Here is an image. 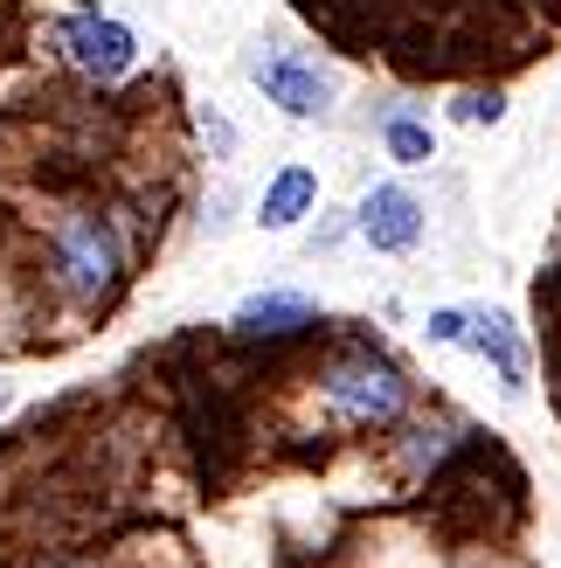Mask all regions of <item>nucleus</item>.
<instances>
[{
    "label": "nucleus",
    "mask_w": 561,
    "mask_h": 568,
    "mask_svg": "<svg viewBox=\"0 0 561 568\" xmlns=\"http://www.w3.org/2000/svg\"><path fill=\"white\" fill-rule=\"evenodd\" d=\"M8 409H14V388H8V382H0V416H8Z\"/></svg>",
    "instance_id": "18"
},
{
    "label": "nucleus",
    "mask_w": 561,
    "mask_h": 568,
    "mask_svg": "<svg viewBox=\"0 0 561 568\" xmlns=\"http://www.w3.org/2000/svg\"><path fill=\"white\" fill-rule=\"evenodd\" d=\"M319 333H326V305L313 292H298V284H264V292H249L230 312V339L249 354H285Z\"/></svg>",
    "instance_id": "6"
},
{
    "label": "nucleus",
    "mask_w": 561,
    "mask_h": 568,
    "mask_svg": "<svg viewBox=\"0 0 561 568\" xmlns=\"http://www.w3.org/2000/svg\"><path fill=\"white\" fill-rule=\"evenodd\" d=\"M28 568H104L98 555H42V561H28Z\"/></svg>",
    "instance_id": "17"
},
{
    "label": "nucleus",
    "mask_w": 561,
    "mask_h": 568,
    "mask_svg": "<svg viewBox=\"0 0 561 568\" xmlns=\"http://www.w3.org/2000/svg\"><path fill=\"white\" fill-rule=\"evenodd\" d=\"M471 444H479V430H471L465 416L416 409L402 430L381 437V465H388V478H396L402 493H430V486H443V471H451Z\"/></svg>",
    "instance_id": "4"
},
{
    "label": "nucleus",
    "mask_w": 561,
    "mask_h": 568,
    "mask_svg": "<svg viewBox=\"0 0 561 568\" xmlns=\"http://www.w3.org/2000/svg\"><path fill=\"white\" fill-rule=\"evenodd\" d=\"M424 236H430V202L409 181L381 174L354 194V243L360 250H375V257H416Z\"/></svg>",
    "instance_id": "7"
},
{
    "label": "nucleus",
    "mask_w": 561,
    "mask_h": 568,
    "mask_svg": "<svg viewBox=\"0 0 561 568\" xmlns=\"http://www.w3.org/2000/svg\"><path fill=\"white\" fill-rule=\"evenodd\" d=\"M236 209H243V194L222 181L215 194H202V215H194V230H202V236H230V230H236Z\"/></svg>",
    "instance_id": "14"
},
{
    "label": "nucleus",
    "mask_w": 561,
    "mask_h": 568,
    "mask_svg": "<svg viewBox=\"0 0 561 568\" xmlns=\"http://www.w3.org/2000/svg\"><path fill=\"white\" fill-rule=\"evenodd\" d=\"M243 77L271 111H285L292 125H333L340 119V77L333 63H319L313 49H292V42H243Z\"/></svg>",
    "instance_id": "3"
},
{
    "label": "nucleus",
    "mask_w": 561,
    "mask_h": 568,
    "mask_svg": "<svg viewBox=\"0 0 561 568\" xmlns=\"http://www.w3.org/2000/svg\"><path fill=\"white\" fill-rule=\"evenodd\" d=\"M451 568H527V561H513V555H492V548H479V555H465V561H451Z\"/></svg>",
    "instance_id": "16"
},
{
    "label": "nucleus",
    "mask_w": 561,
    "mask_h": 568,
    "mask_svg": "<svg viewBox=\"0 0 561 568\" xmlns=\"http://www.w3.org/2000/svg\"><path fill=\"white\" fill-rule=\"evenodd\" d=\"M471 320H479V305H430L424 347H471Z\"/></svg>",
    "instance_id": "12"
},
{
    "label": "nucleus",
    "mask_w": 561,
    "mask_h": 568,
    "mask_svg": "<svg viewBox=\"0 0 561 568\" xmlns=\"http://www.w3.org/2000/svg\"><path fill=\"white\" fill-rule=\"evenodd\" d=\"M305 395H313L319 430L333 437H388L424 409V382L368 333H347L313 361L305 375Z\"/></svg>",
    "instance_id": "2"
},
{
    "label": "nucleus",
    "mask_w": 561,
    "mask_h": 568,
    "mask_svg": "<svg viewBox=\"0 0 561 568\" xmlns=\"http://www.w3.org/2000/svg\"><path fill=\"white\" fill-rule=\"evenodd\" d=\"M55 55L83 77V83H98V91H111V83H125L139 70V28L119 21V14H104V8H76L55 21Z\"/></svg>",
    "instance_id": "5"
},
{
    "label": "nucleus",
    "mask_w": 561,
    "mask_h": 568,
    "mask_svg": "<svg viewBox=\"0 0 561 568\" xmlns=\"http://www.w3.org/2000/svg\"><path fill=\"white\" fill-rule=\"evenodd\" d=\"M368 125H375L381 153L396 160V166H430L437 160V119H430L424 98H381V111H375Z\"/></svg>",
    "instance_id": "10"
},
{
    "label": "nucleus",
    "mask_w": 561,
    "mask_h": 568,
    "mask_svg": "<svg viewBox=\"0 0 561 568\" xmlns=\"http://www.w3.org/2000/svg\"><path fill=\"white\" fill-rule=\"evenodd\" d=\"M347 236H354V209H340V215H326V222H319V230H313V236H305V250H313V257H319V250H340Z\"/></svg>",
    "instance_id": "15"
},
{
    "label": "nucleus",
    "mask_w": 561,
    "mask_h": 568,
    "mask_svg": "<svg viewBox=\"0 0 561 568\" xmlns=\"http://www.w3.org/2000/svg\"><path fill=\"white\" fill-rule=\"evenodd\" d=\"M319 194H326V181H319L313 160H277L257 187V202H249V222H257L264 236H292L319 215Z\"/></svg>",
    "instance_id": "8"
},
{
    "label": "nucleus",
    "mask_w": 561,
    "mask_h": 568,
    "mask_svg": "<svg viewBox=\"0 0 561 568\" xmlns=\"http://www.w3.org/2000/svg\"><path fill=\"white\" fill-rule=\"evenodd\" d=\"M465 354H479V361L492 367V382H499V395H507V403H520L527 382H534V347H527V326L513 320L507 305H479Z\"/></svg>",
    "instance_id": "9"
},
{
    "label": "nucleus",
    "mask_w": 561,
    "mask_h": 568,
    "mask_svg": "<svg viewBox=\"0 0 561 568\" xmlns=\"http://www.w3.org/2000/svg\"><path fill=\"white\" fill-rule=\"evenodd\" d=\"M194 132H202V146H208L215 166H230V160L243 153V132L230 125V111H222V104H202V111H194Z\"/></svg>",
    "instance_id": "13"
},
{
    "label": "nucleus",
    "mask_w": 561,
    "mask_h": 568,
    "mask_svg": "<svg viewBox=\"0 0 561 568\" xmlns=\"http://www.w3.org/2000/svg\"><path fill=\"white\" fill-rule=\"evenodd\" d=\"M132 264H139V236L104 202L55 209L35 236V277L70 320H98V312L119 305V292L132 284Z\"/></svg>",
    "instance_id": "1"
},
{
    "label": "nucleus",
    "mask_w": 561,
    "mask_h": 568,
    "mask_svg": "<svg viewBox=\"0 0 561 568\" xmlns=\"http://www.w3.org/2000/svg\"><path fill=\"white\" fill-rule=\"evenodd\" d=\"M507 91H499V83H465V91H451V98H443V119H451V125H507Z\"/></svg>",
    "instance_id": "11"
}]
</instances>
